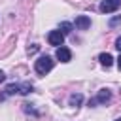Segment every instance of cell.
I'll return each instance as SVG.
<instances>
[{
	"instance_id": "cell-1",
	"label": "cell",
	"mask_w": 121,
	"mask_h": 121,
	"mask_svg": "<svg viewBox=\"0 0 121 121\" xmlns=\"http://www.w3.org/2000/svg\"><path fill=\"white\" fill-rule=\"evenodd\" d=\"M34 68H36V72H38L40 76H45V74L51 72V68H53V59L47 57V55H43V57H40V59L34 62Z\"/></svg>"
},
{
	"instance_id": "cell-2",
	"label": "cell",
	"mask_w": 121,
	"mask_h": 121,
	"mask_svg": "<svg viewBox=\"0 0 121 121\" xmlns=\"http://www.w3.org/2000/svg\"><path fill=\"white\" fill-rule=\"evenodd\" d=\"M119 6H121V0H102L100 11L102 13H113L119 9Z\"/></svg>"
},
{
	"instance_id": "cell-3",
	"label": "cell",
	"mask_w": 121,
	"mask_h": 121,
	"mask_svg": "<svg viewBox=\"0 0 121 121\" xmlns=\"http://www.w3.org/2000/svg\"><path fill=\"white\" fill-rule=\"evenodd\" d=\"M47 42L51 43V45H62V42H64V34L60 32V30H51L49 34H47Z\"/></svg>"
},
{
	"instance_id": "cell-4",
	"label": "cell",
	"mask_w": 121,
	"mask_h": 121,
	"mask_svg": "<svg viewBox=\"0 0 121 121\" xmlns=\"http://www.w3.org/2000/svg\"><path fill=\"white\" fill-rule=\"evenodd\" d=\"M57 59H59L60 62H70V59H72V51H70L68 47L59 45V47H57Z\"/></svg>"
},
{
	"instance_id": "cell-5",
	"label": "cell",
	"mask_w": 121,
	"mask_h": 121,
	"mask_svg": "<svg viewBox=\"0 0 121 121\" xmlns=\"http://www.w3.org/2000/svg\"><path fill=\"white\" fill-rule=\"evenodd\" d=\"M76 28H79V30H87L89 26H91V19L87 17V15H79V17H76Z\"/></svg>"
},
{
	"instance_id": "cell-6",
	"label": "cell",
	"mask_w": 121,
	"mask_h": 121,
	"mask_svg": "<svg viewBox=\"0 0 121 121\" xmlns=\"http://www.w3.org/2000/svg\"><path fill=\"white\" fill-rule=\"evenodd\" d=\"M110 98H112V93H110L108 89H102V91L96 95V98H95L91 104H102V102H108Z\"/></svg>"
},
{
	"instance_id": "cell-7",
	"label": "cell",
	"mask_w": 121,
	"mask_h": 121,
	"mask_svg": "<svg viewBox=\"0 0 121 121\" xmlns=\"http://www.w3.org/2000/svg\"><path fill=\"white\" fill-rule=\"evenodd\" d=\"M98 60H100V64L106 66V68H110V66L113 64V57H112L110 53H100V55H98Z\"/></svg>"
},
{
	"instance_id": "cell-8",
	"label": "cell",
	"mask_w": 121,
	"mask_h": 121,
	"mask_svg": "<svg viewBox=\"0 0 121 121\" xmlns=\"http://www.w3.org/2000/svg\"><path fill=\"white\" fill-rule=\"evenodd\" d=\"M81 102H83V96H81V95H72V96H70V106H72V108H78Z\"/></svg>"
},
{
	"instance_id": "cell-9",
	"label": "cell",
	"mask_w": 121,
	"mask_h": 121,
	"mask_svg": "<svg viewBox=\"0 0 121 121\" xmlns=\"http://www.w3.org/2000/svg\"><path fill=\"white\" fill-rule=\"evenodd\" d=\"M15 93H19V83H9L6 87V95H15Z\"/></svg>"
},
{
	"instance_id": "cell-10",
	"label": "cell",
	"mask_w": 121,
	"mask_h": 121,
	"mask_svg": "<svg viewBox=\"0 0 121 121\" xmlns=\"http://www.w3.org/2000/svg\"><path fill=\"white\" fill-rule=\"evenodd\" d=\"M60 32H62L64 36H66V34H70V32H72V25H70V23H66V21H64V23H60Z\"/></svg>"
},
{
	"instance_id": "cell-11",
	"label": "cell",
	"mask_w": 121,
	"mask_h": 121,
	"mask_svg": "<svg viewBox=\"0 0 121 121\" xmlns=\"http://www.w3.org/2000/svg\"><path fill=\"white\" fill-rule=\"evenodd\" d=\"M117 23H121V15H119V17H115V19H112V21H110V25H112V26H115V25H117Z\"/></svg>"
},
{
	"instance_id": "cell-12",
	"label": "cell",
	"mask_w": 121,
	"mask_h": 121,
	"mask_svg": "<svg viewBox=\"0 0 121 121\" xmlns=\"http://www.w3.org/2000/svg\"><path fill=\"white\" fill-rule=\"evenodd\" d=\"M115 47H117V49H119V51H121V36H119V38H117V40H115Z\"/></svg>"
},
{
	"instance_id": "cell-13",
	"label": "cell",
	"mask_w": 121,
	"mask_h": 121,
	"mask_svg": "<svg viewBox=\"0 0 121 121\" xmlns=\"http://www.w3.org/2000/svg\"><path fill=\"white\" fill-rule=\"evenodd\" d=\"M117 68H119V70H121V55H119V57H117Z\"/></svg>"
},
{
	"instance_id": "cell-14",
	"label": "cell",
	"mask_w": 121,
	"mask_h": 121,
	"mask_svg": "<svg viewBox=\"0 0 121 121\" xmlns=\"http://www.w3.org/2000/svg\"><path fill=\"white\" fill-rule=\"evenodd\" d=\"M4 79H6V74H4L2 70H0V81H4Z\"/></svg>"
},
{
	"instance_id": "cell-15",
	"label": "cell",
	"mask_w": 121,
	"mask_h": 121,
	"mask_svg": "<svg viewBox=\"0 0 121 121\" xmlns=\"http://www.w3.org/2000/svg\"><path fill=\"white\" fill-rule=\"evenodd\" d=\"M115 121H121V117H119V119H115Z\"/></svg>"
}]
</instances>
